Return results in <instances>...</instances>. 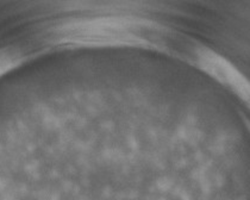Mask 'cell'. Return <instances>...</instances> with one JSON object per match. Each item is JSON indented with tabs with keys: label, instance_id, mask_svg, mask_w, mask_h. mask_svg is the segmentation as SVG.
Here are the masks:
<instances>
[{
	"label": "cell",
	"instance_id": "6da1fadb",
	"mask_svg": "<svg viewBox=\"0 0 250 200\" xmlns=\"http://www.w3.org/2000/svg\"><path fill=\"white\" fill-rule=\"evenodd\" d=\"M197 60L204 72L229 88L250 109V80L246 75L227 59L206 48L198 50Z\"/></svg>",
	"mask_w": 250,
	"mask_h": 200
},
{
	"label": "cell",
	"instance_id": "7a4b0ae2",
	"mask_svg": "<svg viewBox=\"0 0 250 200\" xmlns=\"http://www.w3.org/2000/svg\"><path fill=\"white\" fill-rule=\"evenodd\" d=\"M12 60L6 55H0V74L6 72L7 69L12 66Z\"/></svg>",
	"mask_w": 250,
	"mask_h": 200
}]
</instances>
